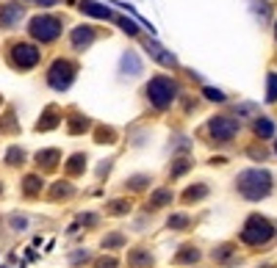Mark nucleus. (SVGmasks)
Returning a JSON list of instances; mask_svg holds the SVG:
<instances>
[{
    "instance_id": "obj_1",
    "label": "nucleus",
    "mask_w": 277,
    "mask_h": 268,
    "mask_svg": "<svg viewBox=\"0 0 277 268\" xmlns=\"http://www.w3.org/2000/svg\"><path fill=\"white\" fill-rule=\"evenodd\" d=\"M236 188H238V194L244 199H250V202L266 199L272 194V174L266 169H244L236 177Z\"/></svg>"
},
{
    "instance_id": "obj_2",
    "label": "nucleus",
    "mask_w": 277,
    "mask_h": 268,
    "mask_svg": "<svg viewBox=\"0 0 277 268\" xmlns=\"http://www.w3.org/2000/svg\"><path fill=\"white\" fill-rule=\"evenodd\" d=\"M275 238V227L269 221L266 216H260V213H252L247 221H244V230H241V241L247 246H263Z\"/></svg>"
},
{
    "instance_id": "obj_3",
    "label": "nucleus",
    "mask_w": 277,
    "mask_h": 268,
    "mask_svg": "<svg viewBox=\"0 0 277 268\" xmlns=\"http://www.w3.org/2000/svg\"><path fill=\"white\" fill-rule=\"evenodd\" d=\"M178 97V83L166 75H156V78L147 83V100L156 105L158 111H164L172 105V100Z\"/></svg>"
},
{
    "instance_id": "obj_4",
    "label": "nucleus",
    "mask_w": 277,
    "mask_h": 268,
    "mask_svg": "<svg viewBox=\"0 0 277 268\" xmlns=\"http://www.w3.org/2000/svg\"><path fill=\"white\" fill-rule=\"evenodd\" d=\"M75 72H78V67H75L69 58H56L53 67H50V72H47V83H50V89H56V91H64V89L72 86Z\"/></svg>"
},
{
    "instance_id": "obj_5",
    "label": "nucleus",
    "mask_w": 277,
    "mask_h": 268,
    "mask_svg": "<svg viewBox=\"0 0 277 268\" xmlns=\"http://www.w3.org/2000/svg\"><path fill=\"white\" fill-rule=\"evenodd\" d=\"M28 31H31V36L39 39V42H53V39H59V34H61V19L53 17V14H39V17L31 19Z\"/></svg>"
},
{
    "instance_id": "obj_6",
    "label": "nucleus",
    "mask_w": 277,
    "mask_h": 268,
    "mask_svg": "<svg viewBox=\"0 0 277 268\" xmlns=\"http://www.w3.org/2000/svg\"><path fill=\"white\" fill-rule=\"evenodd\" d=\"M208 133H211V139L219 141V144H227V141L236 139V133H238V122L233 116H214V119L208 122Z\"/></svg>"
},
{
    "instance_id": "obj_7",
    "label": "nucleus",
    "mask_w": 277,
    "mask_h": 268,
    "mask_svg": "<svg viewBox=\"0 0 277 268\" xmlns=\"http://www.w3.org/2000/svg\"><path fill=\"white\" fill-rule=\"evenodd\" d=\"M39 58H42V53H39V47H34V44L20 42V44L11 47V64L20 67V70H34L36 64H39Z\"/></svg>"
},
{
    "instance_id": "obj_8",
    "label": "nucleus",
    "mask_w": 277,
    "mask_h": 268,
    "mask_svg": "<svg viewBox=\"0 0 277 268\" xmlns=\"http://www.w3.org/2000/svg\"><path fill=\"white\" fill-rule=\"evenodd\" d=\"M22 14H25L22 6H17V3H6V6H0V25L3 28H14L20 19H22Z\"/></svg>"
},
{
    "instance_id": "obj_9",
    "label": "nucleus",
    "mask_w": 277,
    "mask_h": 268,
    "mask_svg": "<svg viewBox=\"0 0 277 268\" xmlns=\"http://www.w3.org/2000/svg\"><path fill=\"white\" fill-rule=\"evenodd\" d=\"M144 50H147L150 55L158 61V64H164V67H169V70H172V67H178V58H175L172 53H166L158 42H150V39H147V42H144Z\"/></svg>"
},
{
    "instance_id": "obj_10",
    "label": "nucleus",
    "mask_w": 277,
    "mask_h": 268,
    "mask_svg": "<svg viewBox=\"0 0 277 268\" xmlns=\"http://www.w3.org/2000/svg\"><path fill=\"white\" fill-rule=\"evenodd\" d=\"M92 42H95V28L80 25V28L72 31V47H75V50H86Z\"/></svg>"
},
{
    "instance_id": "obj_11",
    "label": "nucleus",
    "mask_w": 277,
    "mask_h": 268,
    "mask_svg": "<svg viewBox=\"0 0 277 268\" xmlns=\"http://www.w3.org/2000/svg\"><path fill=\"white\" fill-rule=\"evenodd\" d=\"M83 14H89V17H97V19H111V9L108 6H100V3H95V0H80L78 6Z\"/></svg>"
},
{
    "instance_id": "obj_12",
    "label": "nucleus",
    "mask_w": 277,
    "mask_h": 268,
    "mask_svg": "<svg viewBox=\"0 0 277 268\" xmlns=\"http://www.w3.org/2000/svg\"><path fill=\"white\" fill-rule=\"evenodd\" d=\"M119 70L125 72V75H138V72H141V61H138V55L133 50H128L119 58Z\"/></svg>"
},
{
    "instance_id": "obj_13",
    "label": "nucleus",
    "mask_w": 277,
    "mask_h": 268,
    "mask_svg": "<svg viewBox=\"0 0 277 268\" xmlns=\"http://www.w3.org/2000/svg\"><path fill=\"white\" fill-rule=\"evenodd\" d=\"M128 263L133 268H150V266H153V254H150L147 249H141V246H138V249H133L128 254Z\"/></svg>"
},
{
    "instance_id": "obj_14",
    "label": "nucleus",
    "mask_w": 277,
    "mask_h": 268,
    "mask_svg": "<svg viewBox=\"0 0 277 268\" xmlns=\"http://www.w3.org/2000/svg\"><path fill=\"white\" fill-rule=\"evenodd\" d=\"M197 260H199V249L191 246V243L180 246V251L175 254V263H180V266H191V263H197Z\"/></svg>"
},
{
    "instance_id": "obj_15",
    "label": "nucleus",
    "mask_w": 277,
    "mask_h": 268,
    "mask_svg": "<svg viewBox=\"0 0 277 268\" xmlns=\"http://www.w3.org/2000/svg\"><path fill=\"white\" fill-rule=\"evenodd\" d=\"M172 191L169 188H158L153 197H150V202H147V210H158V208H164V205H169L172 202Z\"/></svg>"
},
{
    "instance_id": "obj_16",
    "label": "nucleus",
    "mask_w": 277,
    "mask_h": 268,
    "mask_svg": "<svg viewBox=\"0 0 277 268\" xmlns=\"http://www.w3.org/2000/svg\"><path fill=\"white\" fill-rule=\"evenodd\" d=\"M255 136L258 139H275V122L269 116H258L255 119Z\"/></svg>"
},
{
    "instance_id": "obj_17",
    "label": "nucleus",
    "mask_w": 277,
    "mask_h": 268,
    "mask_svg": "<svg viewBox=\"0 0 277 268\" xmlns=\"http://www.w3.org/2000/svg\"><path fill=\"white\" fill-rule=\"evenodd\" d=\"M44 180L39 177V174H28L25 180H22V191H25V197H36L39 191H42Z\"/></svg>"
},
{
    "instance_id": "obj_18",
    "label": "nucleus",
    "mask_w": 277,
    "mask_h": 268,
    "mask_svg": "<svg viewBox=\"0 0 277 268\" xmlns=\"http://www.w3.org/2000/svg\"><path fill=\"white\" fill-rule=\"evenodd\" d=\"M208 197V185L197 182V185H189V188L183 191V202H199V199Z\"/></svg>"
},
{
    "instance_id": "obj_19",
    "label": "nucleus",
    "mask_w": 277,
    "mask_h": 268,
    "mask_svg": "<svg viewBox=\"0 0 277 268\" xmlns=\"http://www.w3.org/2000/svg\"><path fill=\"white\" fill-rule=\"evenodd\" d=\"M83 169H86V155H80V152H78V155H72V158L67 161V166H64V172H67L69 177L80 174Z\"/></svg>"
},
{
    "instance_id": "obj_20",
    "label": "nucleus",
    "mask_w": 277,
    "mask_h": 268,
    "mask_svg": "<svg viewBox=\"0 0 277 268\" xmlns=\"http://www.w3.org/2000/svg\"><path fill=\"white\" fill-rule=\"evenodd\" d=\"M89 125L92 122L86 119V116H69V122H67V130L75 136V133H83V130H89Z\"/></svg>"
},
{
    "instance_id": "obj_21",
    "label": "nucleus",
    "mask_w": 277,
    "mask_h": 268,
    "mask_svg": "<svg viewBox=\"0 0 277 268\" xmlns=\"http://www.w3.org/2000/svg\"><path fill=\"white\" fill-rule=\"evenodd\" d=\"M59 158H61V152H59V149H42V152L36 155V163L42 161V166H44V169H50V166H56V161H59Z\"/></svg>"
},
{
    "instance_id": "obj_22",
    "label": "nucleus",
    "mask_w": 277,
    "mask_h": 268,
    "mask_svg": "<svg viewBox=\"0 0 277 268\" xmlns=\"http://www.w3.org/2000/svg\"><path fill=\"white\" fill-rule=\"evenodd\" d=\"M266 103H277V72L266 75Z\"/></svg>"
},
{
    "instance_id": "obj_23",
    "label": "nucleus",
    "mask_w": 277,
    "mask_h": 268,
    "mask_svg": "<svg viewBox=\"0 0 277 268\" xmlns=\"http://www.w3.org/2000/svg\"><path fill=\"white\" fill-rule=\"evenodd\" d=\"M189 224H191V218L186 216V213H175V216H169V221H166L169 230H186Z\"/></svg>"
},
{
    "instance_id": "obj_24",
    "label": "nucleus",
    "mask_w": 277,
    "mask_h": 268,
    "mask_svg": "<svg viewBox=\"0 0 277 268\" xmlns=\"http://www.w3.org/2000/svg\"><path fill=\"white\" fill-rule=\"evenodd\" d=\"M59 125V116H56V108H47V113H44L42 122H36V130H50Z\"/></svg>"
},
{
    "instance_id": "obj_25",
    "label": "nucleus",
    "mask_w": 277,
    "mask_h": 268,
    "mask_svg": "<svg viewBox=\"0 0 277 268\" xmlns=\"http://www.w3.org/2000/svg\"><path fill=\"white\" fill-rule=\"evenodd\" d=\"M119 246H125V235L119 232H111L103 238V249H119Z\"/></svg>"
},
{
    "instance_id": "obj_26",
    "label": "nucleus",
    "mask_w": 277,
    "mask_h": 268,
    "mask_svg": "<svg viewBox=\"0 0 277 268\" xmlns=\"http://www.w3.org/2000/svg\"><path fill=\"white\" fill-rule=\"evenodd\" d=\"M69 194H72V185H69V182H56V185H53V191H50L53 199H67Z\"/></svg>"
},
{
    "instance_id": "obj_27",
    "label": "nucleus",
    "mask_w": 277,
    "mask_h": 268,
    "mask_svg": "<svg viewBox=\"0 0 277 268\" xmlns=\"http://www.w3.org/2000/svg\"><path fill=\"white\" fill-rule=\"evenodd\" d=\"M114 19H117V25H119V28H122V31H125L128 36H136V34H138L136 19H125V17H114Z\"/></svg>"
},
{
    "instance_id": "obj_28",
    "label": "nucleus",
    "mask_w": 277,
    "mask_h": 268,
    "mask_svg": "<svg viewBox=\"0 0 277 268\" xmlns=\"http://www.w3.org/2000/svg\"><path fill=\"white\" fill-rule=\"evenodd\" d=\"M128 210H130V202H125V199H114L111 205H108V213H114V216H122Z\"/></svg>"
},
{
    "instance_id": "obj_29",
    "label": "nucleus",
    "mask_w": 277,
    "mask_h": 268,
    "mask_svg": "<svg viewBox=\"0 0 277 268\" xmlns=\"http://www.w3.org/2000/svg\"><path fill=\"white\" fill-rule=\"evenodd\" d=\"M189 169H191V161H189V158H180V161L169 169V174H172V177H180V174H186Z\"/></svg>"
},
{
    "instance_id": "obj_30",
    "label": "nucleus",
    "mask_w": 277,
    "mask_h": 268,
    "mask_svg": "<svg viewBox=\"0 0 277 268\" xmlns=\"http://www.w3.org/2000/svg\"><path fill=\"white\" fill-rule=\"evenodd\" d=\"M230 254H233V243H222V246H217V249H214V260H219V263H222V260H227Z\"/></svg>"
},
{
    "instance_id": "obj_31",
    "label": "nucleus",
    "mask_w": 277,
    "mask_h": 268,
    "mask_svg": "<svg viewBox=\"0 0 277 268\" xmlns=\"http://www.w3.org/2000/svg\"><path fill=\"white\" fill-rule=\"evenodd\" d=\"M202 94H205L208 100H211V103H225V100H227V97L222 94V91H219V89H211V86L202 89Z\"/></svg>"
},
{
    "instance_id": "obj_32",
    "label": "nucleus",
    "mask_w": 277,
    "mask_h": 268,
    "mask_svg": "<svg viewBox=\"0 0 277 268\" xmlns=\"http://www.w3.org/2000/svg\"><path fill=\"white\" fill-rule=\"evenodd\" d=\"M150 182V177L147 174H138V177H133V180H128V188H133V191H141L144 185Z\"/></svg>"
},
{
    "instance_id": "obj_33",
    "label": "nucleus",
    "mask_w": 277,
    "mask_h": 268,
    "mask_svg": "<svg viewBox=\"0 0 277 268\" xmlns=\"http://www.w3.org/2000/svg\"><path fill=\"white\" fill-rule=\"evenodd\" d=\"M6 158H9V163H11V166H17V163H22V158H25V155H22V149L11 147V149H9V155H6Z\"/></svg>"
},
{
    "instance_id": "obj_34",
    "label": "nucleus",
    "mask_w": 277,
    "mask_h": 268,
    "mask_svg": "<svg viewBox=\"0 0 277 268\" xmlns=\"http://www.w3.org/2000/svg\"><path fill=\"white\" fill-rule=\"evenodd\" d=\"M117 266H119V260L117 257H100L95 263V268H117Z\"/></svg>"
},
{
    "instance_id": "obj_35",
    "label": "nucleus",
    "mask_w": 277,
    "mask_h": 268,
    "mask_svg": "<svg viewBox=\"0 0 277 268\" xmlns=\"http://www.w3.org/2000/svg\"><path fill=\"white\" fill-rule=\"evenodd\" d=\"M97 141H114V130H111V127H103V130H100V139H97Z\"/></svg>"
},
{
    "instance_id": "obj_36",
    "label": "nucleus",
    "mask_w": 277,
    "mask_h": 268,
    "mask_svg": "<svg viewBox=\"0 0 277 268\" xmlns=\"http://www.w3.org/2000/svg\"><path fill=\"white\" fill-rule=\"evenodd\" d=\"M11 224H14V230H25V218H22V216H14V218H11Z\"/></svg>"
},
{
    "instance_id": "obj_37",
    "label": "nucleus",
    "mask_w": 277,
    "mask_h": 268,
    "mask_svg": "<svg viewBox=\"0 0 277 268\" xmlns=\"http://www.w3.org/2000/svg\"><path fill=\"white\" fill-rule=\"evenodd\" d=\"M39 3H42V6H53V0H39Z\"/></svg>"
},
{
    "instance_id": "obj_38",
    "label": "nucleus",
    "mask_w": 277,
    "mask_h": 268,
    "mask_svg": "<svg viewBox=\"0 0 277 268\" xmlns=\"http://www.w3.org/2000/svg\"><path fill=\"white\" fill-rule=\"evenodd\" d=\"M263 268H277V266H263Z\"/></svg>"
},
{
    "instance_id": "obj_39",
    "label": "nucleus",
    "mask_w": 277,
    "mask_h": 268,
    "mask_svg": "<svg viewBox=\"0 0 277 268\" xmlns=\"http://www.w3.org/2000/svg\"><path fill=\"white\" fill-rule=\"evenodd\" d=\"M275 152H277V141H275Z\"/></svg>"
},
{
    "instance_id": "obj_40",
    "label": "nucleus",
    "mask_w": 277,
    "mask_h": 268,
    "mask_svg": "<svg viewBox=\"0 0 277 268\" xmlns=\"http://www.w3.org/2000/svg\"><path fill=\"white\" fill-rule=\"evenodd\" d=\"M275 36H277V25H275Z\"/></svg>"
},
{
    "instance_id": "obj_41",
    "label": "nucleus",
    "mask_w": 277,
    "mask_h": 268,
    "mask_svg": "<svg viewBox=\"0 0 277 268\" xmlns=\"http://www.w3.org/2000/svg\"><path fill=\"white\" fill-rule=\"evenodd\" d=\"M0 191H3V185H0Z\"/></svg>"
}]
</instances>
